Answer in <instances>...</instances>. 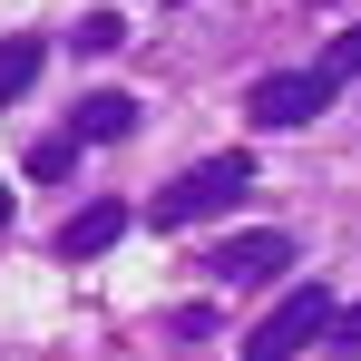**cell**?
<instances>
[{"instance_id":"6da1fadb","label":"cell","mask_w":361,"mask_h":361,"mask_svg":"<svg viewBox=\"0 0 361 361\" xmlns=\"http://www.w3.org/2000/svg\"><path fill=\"white\" fill-rule=\"evenodd\" d=\"M244 195H254V157H205V166L166 176V195H157L147 215H157V225H205V215H225Z\"/></svg>"},{"instance_id":"9c48e42d","label":"cell","mask_w":361,"mask_h":361,"mask_svg":"<svg viewBox=\"0 0 361 361\" xmlns=\"http://www.w3.org/2000/svg\"><path fill=\"white\" fill-rule=\"evenodd\" d=\"M118 39H127L118 10H88V20H78V49H118Z\"/></svg>"},{"instance_id":"5b68a950","label":"cell","mask_w":361,"mask_h":361,"mask_svg":"<svg viewBox=\"0 0 361 361\" xmlns=\"http://www.w3.org/2000/svg\"><path fill=\"white\" fill-rule=\"evenodd\" d=\"M68 137H78V147H118V137H137V98H127V88H88V98L68 108Z\"/></svg>"},{"instance_id":"3957f363","label":"cell","mask_w":361,"mask_h":361,"mask_svg":"<svg viewBox=\"0 0 361 361\" xmlns=\"http://www.w3.org/2000/svg\"><path fill=\"white\" fill-rule=\"evenodd\" d=\"M322 322H332V293H322V283H293V293L244 332V361H293V352H312Z\"/></svg>"},{"instance_id":"277c9868","label":"cell","mask_w":361,"mask_h":361,"mask_svg":"<svg viewBox=\"0 0 361 361\" xmlns=\"http://www.w3.org/2000/svg\"><path fill=\"white\" fill-rule=\"evenodd\" d=\"M274 274H293V235H274V225H254L215 254V283H274Z\"/></svg>"},{"instance_id":"8fae6325","label":"cell","mask_w":361,"mask_h":361,"mask_svg":"<svg viewBox=\"0 0 361 361\" xmlns=\"http://www.w3.org/2000/svg\"><path fill=\"white\" fill-rule=\"evenodd\" d=\"M361 68V30H342V39H332V78H352Z\"/></svg>"},{"instance_id":"52a82bcc","label":"cell","mask_w":361,"mask_h":361,"mask_svg":"<svg viewBox=\"0 0 361 361\" xmlns=\"http://www.w3.org/2000/svg\"><path fill=\"white\" fill-rule=\"evenodd\" d=\"M39 68H49V39H0V108H10V98H30V88H39Z\"/></svg>"},{"instance_id":"ba28073f","label":"cell","mask_w":361,"mask_h":361,"mask_svg":"<svg viewBox=\"0 0 361 361\" xmlns=\"http://www.w3.org/2000/svg\"><path fill=\"white\" fill-rule=\"evenodd\" d=\"M68 157H78V137H39V147H30V176H39V185L68 176Z\"/></svg>"},{"instance_id":"7a4b0ae2","label":"cell","mask_w":361,"mask_h":361,"mask_svg":"<svg viewBox=\"0 0 361 361\" xmlns=\"http://www.w3.org/2000/svg\"><path fill=\"white\" fill-rule=\"evenodd\" d=\"M332 98H342V78H332V68H274V78H254L244 127H322Z\"/></svg>"},{"instance_id":"7c38bea8","label":"cell","mask_w":361,"mask_h":361,"mask_svg":"<svg viewBox=\"0 0 361 361\" xmlns=\"http://www.w3.org/2000/svg\"><path fill=\"white\" fill-rule=\"evenodd\" d=\"M0 215H10V185H0Z\"/></svg>"},{"instance_id":"8992f818","label":"cell","mask_w":361,"mask_h":361,"mask_svg":"<svg viewBox=\"0 0 361 361\" xmlns=\"http://www.w3.org/2000/svg\"><path fill=\"white\" fill-rule=\"evenodd\" d=\"M118 235H127V205H118V195H98L88 215H68V225H59V254H68V264H88V254H108Z\"/></svg>"},{"instance_id":"30bf717a","label":"cell","mask_w":361,"mask_h":361,"mask_svg":"<svg viewBox=\"0 0 361 361\" xmlns=\"http://www.w3.org/2000/svg\"><path fill=\"white\" fill-rule=\"evenodd\" d=\"M322 342H332V352H361V302H352V312H332V322H322Z\"/></svg>"}]
</instances>
